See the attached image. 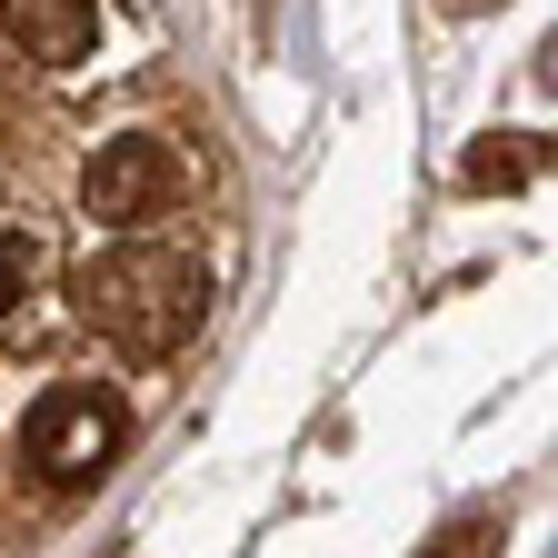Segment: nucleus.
Returning <instances> with one entry per match:
<instances>
[{
  "mask_svg": "<svg viewBox=\"0 0 558 558\" xmlns=\"http://www.w3.org/2000/svg\"><path fill=\"white\" fill-rule=\"evenodd\" d=\"M70 290H81V319L110 329L130 360H170V349H190V329L209 310V269L160 240H110L100 259H81Z\"/></svg>",
  "mask_w": 558,
  "mask_h": 558,
  "instance_id": "nucleus-1",
  "label": "nucleus"
},
{
  "mask_svg": "<svg viewBox=\"0 0 558 558\" xmlns=\"http://www.w3.org/2000/svg\"><path fill=\"white\" fill-rule=\"evenodd\" d=\"M120 439H130V409L110 399V389H50V399H31V418H21V478L31 488H90L110 459H120Z\"/></svg>",
  "mask_w": 558,
  "mask_h": 558,
  "instance_id": "nucleus-2",
  "label": "nucleus"
},
{
  "mask_svg": "<svg viewBox=\"0 0 558 558\" xmlns=\"http://www.w3.org/2000/svg\"><path fill=\"white\" fill-rule=\"evenodd\" d=\"M81 199H90V220H110V230L160 220V209L180 199V160H170V140H150V130L110 140V150L81 170Z\"/></svg>",
  "mask_w": 558,
  "mask_h": 558,
  "instance_id": "nucleus-3",
  "label": "nucleus"
},
{
  "mask_svg": "<svg viewBox=\"0 0 558 558\" xmlns=\"http://www.w3.org/2000/svg\"><path fill=\"white\" fill-rule=\"evenodd\" d=\"M0 31H11L40 70H70L100 40V0H0Z\"/></svg>",
  "mask_w": 558,
  "mask_h": 558,
  "instance_id": "nucleus-4",
  "label": "nucleus"
},
{
  "mask_svg": "<svg viewBox=\"0 0 558 558\" xmlns=\"http://www.w3.org/2000/svg\"><path fill=\"white\" fill-rule=\"evenodd\" d=\"M548 160H558L548 140H529V150H509V130H499L488 150H469V170H459V180H469V190H519V180H538Z\"/></svg>",
  "mask_w": 558,
  "mask_h": 558,
  "instance_id": "nucleus-5",
  "label": "nucleus"
},
{
  "mask_svg": "<svg viewBox=\"0 0 558 558\" xmlns=\"http://www.w3.org/2000/svg\"><path fill=\"white\" fill-rule=\"evenodd\" d=\"M11 300H21V269H11V259H0V319H11Z\"/></svg>",
  "mask_w": 558,
  "mask_h": 558,
  "instance_id": "nucleus-6",
  "label": "nucleus"
},
{
  "mask_svg": "<svg viewBox=\"0 0 558 558\" xmlns=\"http://www.w3.org/2000/svg\"><path fill=\"white\" fill-rule=\"evenodd\" d=\"M538 81H548V90H558V40H548V50H538Z\"/></svg>",
  "mask_w": 558,
  "mask_h": 558,
  "instance_id": "nucleus-7",
  "label": "nucleus"
},
{
  "mask_svg": "<svg viewBox=\"0 0 558 558\" xmlns=\"http://www.w3.org/2000/svg\"><path fill=\"white\" fill-rule=\"evenodd\" d=\"M449 11H488V0H449Z\"/></svg>",
  "mask_w": 558,
  "mask_h": 558,
  "instance_id": "nucleus-8",
  "label": "nucleus"
}]
</instances>
